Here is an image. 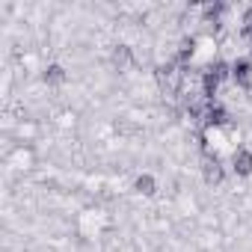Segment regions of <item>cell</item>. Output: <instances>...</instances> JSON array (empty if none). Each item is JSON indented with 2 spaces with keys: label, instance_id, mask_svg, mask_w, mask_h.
Listing matches in <instances>:
<instances>
[{
  "label": "cell",
  "instance_id": "1",
  "mask_svg": "<svg viewBox=\"0 0 252 252\" xmlns=\"http://www.w3.org/2000/svg\"><path fill=\"white\" fill-rule=\"evenodd\" d=\"M231 80H234L240 89L252 92V60H249V57H237V60L231 63Z\"/></svg>",
  "mask_w": 252,
  "mask_h": 252
},
{
  "label": "cell",
  "instance_id": "2",
  "mask_svg": "<svg viewBox=\"0 0 252 252\" xmlns=\"http://www.w3.org/2000/svg\"><path fill=\"white\" fill-rule=\"evenodd\" d=\"M202 125L211 131H217V128H225L228 125V110L220 104V101H211V104H205V119H202Z\"/></svg>",
  "mask_w": 252,
  "mask_h": 252
},
{
  "label": "cell",
  "instance_id": "3",
  "mask_svg": "<svg viewBox=\"0 0 252 252\" xmlns=\"http://www.w3.org/2000/svg\"><path fill=\"white\" fill-rule=\"evenodd\" d=\"M202 175H205V184H211V187L222 184L225 169H222V163H220L217 155H205V160H202Z\"/></svg>",
  "mask_w": 252,
  "mask_h": 252
},
{
  "label": "cell",
  "instance_id": "4",
  "mask_svg": "<svg viewBox=\"0 0 252 252\" xmlns=\"http://www.w3.org/2000/svg\"><path fill=\"white\" fill-rule=\"evenodd\" d=\"M231 169H234V175H240V178L252 175V152H249V149H234V152H231Z\"/></svg>",
  "mask_w": 252,
  "mask_h": 252
},
{
  "label": "cell",
  "instance_id": "5",
  "mask_svg": "<svg viewBox=\"0 0 252 252\" xmlns=\"http://www.w3.org/2000/svg\"><path fill=\"white\" fill-rule=\"evenodd\" d=\"M196 45H199L196 36L181 39V45H178V51H175V63H178V65H190V60L196 57Z\"/></svg>",
  "mask_w": 252,
  "mask_h": 252
},
{
  "label": "cell",
  "instance_id": "6",
  "mask_svg": "<svg viewBox=\"0 0 252 252\" xmlns=\"http://www.w3.org/2000/svg\"><path fill=\"white\" fill-rule=\"evenodd\" d=\"M205 71H211V74L222 83V80H228V77H231V63H225V60H220V57H217V60H211V63L205 65Z\"/></svg>",
  "mask_w": 252,
  "mask_h": 252
},
{
  "label": "cell",
  "instance_id": "7",
  "mask_svg": "<svg viewBox=\"0 0 252 252\" xmlns=\"http://www.w3.org/2000/svg\"><path fill=\"white\" fill-rule=\"evenodd\" d=\"M42 77H45V83H48V86H63L68 74H65V68H63V65L51 63V65L45 68V74H42Z\"/></svg>",
  "mask_w": 252,
  "mask_h": 252
},
{
  "label": "cell",
  "instance_id": "8",
  "mask_svg": "<svg viewBox=\"0 0 252 252\" xmlns=\"http://www.w3.org/2000/svg\"><path fill=\"white\" fill-rule=\"evenodd\" d=\"M134 187H137V193H143V196H155V190H158V184H155L152 175H140V178L134 181Z\"/></svg>",
  "mask_w": 252,
  "mask_h": 252
},
{
  "label": "cell",
  "instance_id": "9",
  "mask_svg": "<svg viewBox=\"0 0 252 252\" xmlns=\"http://www.w3.org/2000/svg\"><path fill=\"white\" fill-rule=\"evenodd\" d=\"M240 39L252 42V6L243 9V15H240Z\"/></svg>",
  "mask_w": 252,
  "mask_h": 252
},
{
  "label": "cell",
  "instance_id": "10",
  "mask_svg": "<svg viewBox=\"0 0 252 252\" xmlns=\"http://www.w3.org/2000/svg\"><path fill=\"white\" fill-rule=\"evenodd\" d=\"M113 63H116V65H128V63H131V48L116 45V51H113Z\"/></svg>",
  "mask_w": 252,
  "mask_h": 252
}]
</instances>
